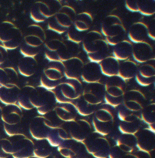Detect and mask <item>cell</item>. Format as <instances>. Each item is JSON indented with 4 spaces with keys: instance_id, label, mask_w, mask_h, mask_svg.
I'll return each mask as SVG.
<instances>
[{
    "instance_id": "19",
    "label": "cell",
    "mask_w": 155,
    "mask_h": 158,
    "mask_svg": "<svg viewBox=\"0 0 155 158\" xmlns=\"http://www.w3.org/2000/svg\"><path fill=\"white\" fill-rule=\"evenodd\" d=\"M137 63L143 64L155 59L153 48L146 42L137 43L133 45V55Z\"/></svg>"
},
{
    "instance_id": "11",
    "label": "cell",
    "mask_w": 155,
    "mask_h": 158,
    "mask_svg": "<svg viewBox=\"0 0 155 158\" xmlns=\"http://www.w3.org/2000/svg\"><path fill=\"white\" fill-rule=\"evenodd\" d=\"M105 85L100 82L87 84L83 88L82 96L89 104L97 106L105 99Z\"/></svg>"
},
{
    "instance_id": "37",
    "label": "cell",
    "mask_w": 155,
    "mask_h": 158,
    "mask_svg": "<svg viewBox=\"0 0 155 158\" xmlns=\"http://www.w3.org/2000/svg\"><path fill=\"white\" fill-rule=\"evenodd\" d=\"M118 112V117L120 120L125 122H133L141 120V112H134L128 110L122 104Z\"/></svg>"
},
{
    "instance_id": "15",
    "label": "cell",
    "mask_w": 155,
    "mask_h": 158,
    "mask_svg": "<svg viewBox=\"0 0 155 158\" xmlns=\"http://www.w3.org/2000/svg\"><path fill=\"white\" fill-rule=\"evenodd\" d=\"M137 149L150 153L155 149V132L150 128L140 130L136 134Z\"/></svg>"
},
{
    "instance_id": "21",
    "label": "cell",
    "mask_w": 155,
    "mask_h": 158,
    "mask_svg": "<svg viewBox=\"0 0 155 158\" xmlns=\"http://www.w3.org/2000/svg\"><path fill=\"white\" fill-rule=\"evenodd\" d=\"M51 130L46 125L43 115L35 117L30 123V133L36 140L47 139Z\"/></svg>"
},
{
    "instance_id": "47",
    "label": "cell",
    "mask_w": 155,
    "mask_h": 158,
    "mask_svg": "<svg viewBox=\"0 0 155 158\" xmlns=\"http://www.w3.org/2000/svg\"><path fill=\"white\" fill-rule=\"evenodd\" d=\"M22 32L10 41L2 43V45L6 50H13L17 48L22 43Z\"/></svg>"
},
{
    "instance_id": "25",
    "label": "cell",
    "mask_w": 155,
    "mask_h": 158,
    "mask_svg": "<svg viewBox=\"0 0 155 158\" xmlns=\"http://www.w3.org/2000/svg\"><path fill=\"white\" fill-rule=\"evenodd\" d=\"M138 67L136 61L129 59L124 60L120 64L118 76L127 82L135 77Z\"/></svg>"
},
{
    "instance_id": "29",
    "label": "cell",
    "mask_w": 155,
    "mask_h": 158,
    "mask_svg": "<svg viewBox=\"0 0 155 158\" xmlns=\"http://www.w3.org/2000/svg\"><path fill=\"white\" fill-rule=\"evenodd\" d=\"M21 88L18 85L11 88L0 89V101L5 104H17Z\"/></svg>"
},
{
    "instance_id": "7",
    "label": "cell",
    "mask_w": 155,
    "mask_h": 158,
    "mask_svg": "<svg viewBox=\"0 0 155 158\" xmlns=\"http://www.w3.org/2000/svg\"><path fill=\"white\" fill-rule=\"evenodd\" d=\"M104 85L105 103L114 108L121 105L127 89L126 82L117 76L109 77Z\"/></svg>"
},
{
    "instance_id": "41",
    "label": "cell",
    "mask_w": 155,
    "mask_h": 158,
    "mask_svg": "<svg viewBox=\"0 0 155 158\" xmlns=\"http://www.w3.org/2000/svg\"><path fill=\"white\" fill-rule=\"evenodd\" d=\"M67 37L68 41L79 44L82 43L87 32L77 30L73 25L67 31Z\"/></svg>"
},
{
    "instance_id": "13",
    "label": "cell",
    "mask_w": 155,
    "mask_h": 158,
    "mask_svg": "<svg viewBox=\"0 0 155 158\" xmlns=\"http://www.w3.org/2000/svg\"><path fill=\"white\" fill-rule=\"evenodd\" d=\"M58 152L67 158H86L88 153L83 143L72 139L64 141L58 146Z\"/></svg>"
},
{
    "instance_id": "40",
    "label": "cell",
    "mask_w": 155,
    "mask_h": 158,
    "mask_svg": "<svg viewBox=\"0 0 155 158\" xmlns=\"http://www.w3.org/2000/svg\"><path fill=\"white\" fill-rule=\"evenodd\" d=\"M138 9L144 16H153L155 13V1H138Z\"/></svg>"
},
{
    "instance_id": "38",
    "label": "cell",
    "mask_w": 155,
    "mask_h": 158,
    "mask_svg": "<svg viewBox=\"0 0 155 158\" xmlns=\"http://www.w3.org/2000/svg\"><path fill=\"white\" fill-rule=\"evenodd\" d=\"M141 120H137L133 122L121 121L119 125V130L122 134L136 135L141 130Z\"/></svg>"
},
{
    "instance_id": "5",
    "label": "cell",
    "mask_w": 155,
    "mask_h": 158,
    "mask_svg": "<svg viewBox=\"0 0 155 158\" xmlns=\"http://www.w3.org/2000/svg\"><path fill=\"white\" fill-rule=\"evenodd\" d=\"M76 14L72 6L62 5L54 16L49 19L48 28L58 34H63L73 24Z\"/></svg>"
},
{
    "instance_id": "50",
    "label": "cell",
    "mask_w": 155,
    "mask_h": 158,
    "mask_svg": "<svg viewBox=\"0 0 155 158\" xmlns=\"http://www.w3.org/2000/svg\"><path fill=\"white\" fill-rule=\"evenodd\" d=\"M30 13L31 18L36 23H42L47 20L39 11L36 3L32 5Z\"/></svg>"
},
{
    "instance_id": "3",
    "label": "cell",
    "mask_w": 155,
    "mask_h": 158,
    "mask_svg": "<svg viewBox=\"0 0 155 158\" xmlns=\"http://www.w3.org/2000/svg\"><path fill=\"white\" fill-rule=\"evenodd\" d=\"M115 112L114 108L106 103L96 109L92 121L95 132L103 136L110 134L114 125Z\"/></svg>"
},
{
    "instance_id": "28",
    "label": "cell",
    "mask_w": 155,
    "mask_h": 158,
    "mask_svg": "<svg viewBox=\"0 0 155 158\" xmlns=\"http://www.w3.org/2000/svg\"><path fill=\"white\" fill-rule=\"evenodd\" d=\"M21 32L19 29L11 22H3L0 24V41L2 43L8 42Z\"/></svg>"
},
{
    "instance_id": "35",
    "label": "cell",
    "mask_w": 155,
    "mask_h": 158,
    "mask_svg": "<svg viewBox=\"0 0 155 158\" xmlns=\"http://www.w3.org/2000/svg\"><path fill=\"white\" fill-rule=\"evenodd\" d=\"M155 103L146 105L141 111V120L149 125V128L155 131Z\"/></svg>"
},
{
    "instance_id": "56",
    "label": "cell",
    "mask_w": 155,
    "mask_h": 158,
    "mask_svg": "<svg viewBox=\"0 0 155 158\" xmlns=\"http://www.w3.org/2000/svg\"><path fill=\"white\" fill-rule=\"evenodd\" d=\"M7 56V50L2 45H0V66L5 63Z\"/></svg>"
},
{
    "instance_id": "12",
    "label": "cell",
    "mask_w": 155,
    "mask_h": 158,
    "mask_svg": "<svg viewBox=\"0 0 155 158\" xmlns=\"http://www.w3.org/2000/svg\"><path fill=\"white\" fill-rule=\"evenodd\" d=\"M92 125L85 118H79L69 123V131L71 139L83 143L91 135Z\"/></svg>"
},
{
    "instance_id": "34",
    "label": "cell",
    "mask_w": 155,
    "mask_h": 158,
    "mask_svg": "<svg viewBox=\"0 0 155 158\" xmlns=\"http://www.w3.org/2000/svg\"><path fill=\"white\" fill-rule=\"evenodd\" d=\"M34 86L31 85H26L20 89L18 98V105L21 108L26 110H31L34 109V107L31 105L29 100V96Z\"/></svg>"
},
{
    "instance_id": "45",
    "label": "cell",
    "mask_w": 155,
    "mask_h": 158,
    "mask_svg": "<svg viewBox=\"0 0 155 158\" xmlns=\"http://www.w3.org/2000/svg\"><path fill=\"white\" fill-rule=\"evenodd\" d=\"M20 52L24 56L35 57L39 52V48L28 45L24 42L22 43Z\"/></svg>"
},
{
    "instance_id": "55",
    "label": "cell",
    "mask_w": 155,
    "mask_h": 158,
    "mask_svg": "<svg viewBox=\"0 0 155 158\" xmlns=\"http://www.w3.org/2000/svg\"><path fill=\"white\" fill-rule=\"evenodd\" d=\"M45 55L46 58L50 62H60L58 55L55 52L51 51L46 49Z\"/></svg>"
},
{
    "instance_id": "24",
    "label": "cell",
    "mask_w": 155,
    "mask_h": 158,
    "mask_svg": "<svg viewBox=\"0 0 155 158\" xmlns=\"http://www.w3.org/2000/svg\"><path fill=\"white\" fill-rule=\"evenodd\" d=\"M54 110L59 118L64 122H71L75 120L78 114L72 103H58Z\"/></svg>"
},
{
    "instance_id": "1",
    "label": "cell",
    "mask_w": 155,
    "mask_h": 158,
    "mask_svg": "<svg viewBox=\"0 0 155 158\" xmlns=\"http://www.w3.org/2000/svg\"><path fill=\"white\" fill-rule=\"evenodd\" d=\"M82 43L83 49L92 62L100 63L108 55L109 45L98 31H88Z\"/></svg>"
},
{
    "instance_id": "26",
    "label": "cell",
    "mask_w": 155,
    "mask_h": 158,
    "mask_svg": "<svg viewBox=\"0 0 155 158\" xmlns=\"http://www.w3.org/2000/svg\"><path fill=\"white\" fill-rule=\"evenodd\" d=\"M119 60L113 56H108L99 63L102 74L108 77L117 76L119 69Z\"/></svg>"
},
{
    "instance_id": "6",
    "label": "cell",
    "mask_w": 155,
    "mask_h": 158,
    "mask_svg": "<svg viewBox=\"0 0 155 158\" xmlns=\"http://www.w3.org/2000/svg\"><path fill=\"white\" fill-rule=\"evenodd\" d=\"M83 86L79 79L63 81L53 90L58 103H72L82 96Z\"/></svg>"
},
{
    "instance_id": "32",
    "label": "cell",
    "mask_w": 155,
    "mask_h": 158,
    "mask_svg": "<svg viewBox=\"0 0 155 158\" xmlns=\"http://www.w3.org/2000/svg\"><path fill=\"white\" fill-rule=\"evenodd\" d=\"M93 21L92 15L89 12L83 11L76 14L73 25L79 31L88 32L92 24Z\"/></svg>"
},
{
    "instance_id": "59",
    "label": "cell",
    "mask_w": 155,
    "mask_h": 158,
    "mask_svg": "<svg viewBox=\"0 0 155 158\" xmlns=\"http://www.w3.org/2000/svg\"><path fill=\"white\" fill-rule=\"evenodd\" d=\"M27 158H38L37 157L35 156H32L30 157Z\"/></svg>"
},
{
    "instance_id": "17",
    "label": "cell",
    "mask_w": 155,
    "mask_h": 158,
    "mask_svg": "<svg viewBox=\"0 0 155 158\" xmlns=\"http://www.w3.org/2000/svg\"><path fill=\"white\" fill-rule=\"evenodd\" d=\"M46 34L44 29L39 25L32 24L28 27L24 42L28 45L39 48L45 42Z\"/></svg>"
},
{
    "instance_id": "10",
    "label": "cell",
    "mask_w": 155,
    "mask_h": 158,
    "mask_svg": "<svg viewBox=\"0 0 155 158\" xmlns=\"http://www.w3.org/2000/svg\"><path fill=\"white\" fill-rule=\"evenodd\" d=\"M146 95L139 89L126 90L123 98L122 105L128 110L141 112L146 106Z\"/></svg>"
},
{
    "instance_id": "22",
    "label": "cell",
    "mask_w": 155,
    "mask_h": 158,
    "mask_svg": "<svg viewBox=\"0 0 155 158\" xmlns=\"http://www.w3.org/2000/svg\"><path fill=\"white\" fill-rule=\"evenodd\" d=\"M22 117V110L18 104H8L2 107V120L4 123L18 124L21 123Z\"/></svg>"
},
{
    "instance_id": "36",
    "label": "cell",
    "mask_w": 155,
    "mask_h": 158,
    "mask_svg": "<svg viewBox=\"0 0 155 158\" xmlns=\"http://www.w3.org/2000/svg\"><path fill=\"white\" fill-rule=\"evenodd\" d=\"M77 113L82 116H88L93 114L96 110V106L89 104L82 98V96L72 102Z\"/></svg>"
},
{
    "instance_id": "51",
    "label": "cell",
    "mask_w": 155,
    "mask_h": 158,
    "mask_svg": "<svg viewBox=\"0 0 155 158\" xmlns=\"http://www.w3.org/2000/svg\"><path fill=\"white\" fill-rule=\"evenodd\" d=\"M127 153H125L120 149L117 145H115L111 147L109 153V158H127Z\"/></svg>"
},
{
    "instance_id": "30",
    "label": "cell",
    "mask_w": 155,
    "mask_h": 158,
    "mask_svg": "<svg viewBox=\"0 0 155 158\" xmlns=\"http://www.w3.org/2000/svg\"><path fill=\"white\" fill-rule=\"evenodd\" d=\"M37 66V61L35 57L23 56L19 61L18 69L20 74L28 77L35 74Z\"/></svg>"
},
{
    "instance_id": "33",
    "label": "cell",
    "mask_w": 155,
    "mask_h": 158,
    "mask_svg": "<svg viewBox=\"0 0 155 158\" xmlns=\"http://www.w3.org/2000/svg\"><path fill=\"white\" fill-rule=\"evenodd\" d=\"M52 147L47 139L37 140L34 144V156L38 158H47L52 153Z\"/></svg>"
},
{
    "instance_id": "44",
    "label": "cell",
    "mask_w": 155,
    "mask_h": 158,
    "mask_svg": "<svg viewBox=\"0 0 155 158\" xmlns=\"http://www.w3.org/2000/svg\"><path fill=\"white\" fill-rule=\"evenodd\" d=\"M35 3L37 4L39 11L46 19H49L54 16L55 12L57 11L52 9L51 6L46 2L39 1Z\"/></svg>"
},
{
    "instance_id": "27",
    "label": "cell",
    "mask_w": 155,
    "mask_h": 158,
    "mask_svg": "<svg viewBox=\"0 0 155 158\" xmlns=\"http://www.w3.org/2000/svg\"><path fill=\"white\" fill-rule=\"evenodd\" d=\"M133 47L132 42L125 39L114 46L113 56L119 61L128 60L133 55Z\"/></svg>"
},
{
    "instance_id": "48",
    "label": "cell",
    "mask_w": 155,
    "mask_h": 158,
    "mask_svg": "<svg viewBox=\"0 0 155 158\" xmlns=\"http://www.w3.org/2000/svg\"><path fill=\"white\" fill-rule=\"evenodd\" d=\"M5 68L9 77V83L6 88H11L18 85L19 77L17 71L12 67H6Z\"/></svg>"
},
{
    "instance_id": "43",
    "label": "cell",
    "mask_w": 155,
    "mask_h": 158,
    "mask_svg": "<svg viewBox=\"0 0 155 158\" xmlns=\"http://www.w3.org/2000/svg\"><path fill=\"white\" fill-rule=\"evenodd\" d=\"M12 142L7 139H0V158H7L12 154Z\"/></svg>"
},
{
    "instance_id": "60",
    "label": "cell",
    "mask_w": 155,
    "mask_h": 158,
    "mask_svg": "<svg viewBox=\"0 0 155 158\" xmlns=\"http://www.w3.org/2000/svg\"><path fill=\"white\" fill-rule=\"evenodd\" d=\"M1 134H0V139H1Z\"/></svg>"
},
{
    "instance_id": "8",
    "label": "cell",
    "mask_w": 155,
    "mask_h": 158,
    "mask_svg": "<svg viewBox=\"0 0 155 158\" xmlns=\"http://www.w3.org/2000/svg\"><path fill=\"white\" fill-rule=\"evenodd\" d=\"M64 67L61 62H50L44 69L40 79V86L53 90L64 81Z\"/></svg>"
},
{
    "instance_id": "42",
    "label": "cell",
    "mask_w": 155,
    "mask_h": 158,
    "mask_svg": "<svg viewBox=\"0 0 155 158\" xmlns=\"http://www.w3.org/2000/svg\"><path fill=\"white\" fill-rule=\"evenodd\" d=\"M3 126L5 131L9 136L24 135L21 123L16 124H8L4 123Z\"/></svg>"
},
{
    "instance_id": "57",
    "label": "cell",
    "mask_w": 155,
    "mask_h": 158,
    "mask_svg": "<svg viewBox=\"0 0 155 158\" xmlns=\"http://www.w3.org/2000/svg\"><path fill=\"white\" fill-rule=\"evenodd\" d=\"M54 158H67L61 155L59 152H57L54 155Z\"/></svg>"
},
{
    "instance_id": "39",
    "label": "cell",
    "mask_w": 155,
    "mask_h": 158,
    "mask_svg": "<svg viewBox=\"0 0 155 158\" xmlns=\"http://www.w3.org/2000/svg\"><path fill=\"white\" fill-rule=\"evenodd\" d=\"M43 116L46 125L51 130L60 128L65 123L58 118L54 110Z\"/></svg>"
},
{
    "instance_id": "52",
    "label": "cell",
    "mask_w": 155,
    "mask_h": 158,
    "mask_svg": "<svg viewBox=\"0 0 155 158\" xmlns=\"http://www.w3.org/2000/svg\"><path fill=\"white\" fill-rule=\"evenodd\" d=\"M9 83V77L5 68L0 67V89L7 87Z\"/></svg>"
},
{
    "instance_id": "54",
    "label": "cell",
    "mask_w": 155,
    "mask_h": 158,
    "mask_svg": "<svg viewBox=\"0 0 155 158\" xmlns=\"http://www.w3.org/2000/svg\"><path fill=\"white\" fill-rule=\"evenodd\" d=\"M126 8L132 12H138V1L127 0L125 1Z\"/></svg>"
},
{
    "instance_id": "9",
    "label": "cell",
    "mask_w": 155,
    "mask_h": 158,
    "mask_svg": "<svg viewBox=\"0 0 155 158\" xmlns=\"http://www.w3.org/2000/svg\"><path fill=\"white\" fill-rule=\"evenodd\" d=\"M88 153L95 158H107L111 146L105 136L94 132L83 142Z\"/></svg>"
},
{
    "instance_id": "53",
    "label": "cell",
    "mask_w": 155,
    "mask_h": 158,
    "mask_svg": "<svg viewBox=\"0 0 155 158\" xmlns=\"http://www.w3.org/2000/svg\"><path fill=\"white\" fill-rule=\"evenodd\" d=\"M127 158H152L150 153H146L139 149L127 154Z\"/></svg>"
},
{
    "instance_id": "23",
    "label": "cell",
    "mask_w": 155,
    "mask_h": 158,
    "mask_svg": "<svg viewBox=\"0 0 155 158\" xmlns=\"http://www.w3.org/2000/svg\"><path fill=\"white\" fill-rule=\"evenodd\" d=\"M128 36L130 41L134 44L146 42L149 38L148 25L142 22L133 23L129 29Z\"/></svg>"
},
{
    "instance_id": "46",
    "label": "cell",
    "mask_w": 155,
    "mask_h": 158,
    "mask_svg": "<svg viewBox=\"0 0 155 158\" xmlns=\"http://www.w3.org/2000/svg\"><path fill=\"white\" fill-rule=\"evenodd\" d=\"M47 139L53 147H58L64 141L60 138L57 129L51 130Z\"/></svg>"
},
{
    "instance_id": "4",
    "label": "cell",
    "mask_w": 155,
    "mask_h": 158,
    "mask_svg": "<svg viewBox=\"0 0 155 158\" xmlns=\"http://www.w3.org/2000/svg\"><path fill=\"white\" fill-rule=\"evenodd\" d=\"M30 102L41 115H44L54 110L57 102L53 91L41 86L33 88L29 96Z\"/></svg>"
},
{
    "instance_id": "2",
    "label": "cell",
    "mask_w": 155,
    "mask_h": 158,
    "mask_svg": "<svg viewBox=\"0 0 155 158\" xmlns=\"http://www.w3.org/2000/svg\"><path fill=\"white\" fill-rule=\"evenodd\" d=\"M101 33L109 45L114 46L125 40L127 30L120 17L115 14L108 15L103 19Z\"/></svg>"
},
{
    "instance_id": "18",
    "label": "cell",
    "mask_w": 155,
    "mask_h": 158,
    "mask_svg": "<svg viewBox=\"0 0 155 158\" xmlns=\"http://www.w3.org/2000/svg\"><path fill=\"white\" fill-rule=\"evenodd\" d=\"M64 67V75L68 79H79L85 64L83 59L75 56L62 62Z\"/></svg>"
},
{
    "instance_id": "16",
    "label": "cell",
    "mask_w": 155,
    "mask_h": 158,
    "mask_svg": "<svg viewBox=\"0 0 155 158\" xmlns=\"http://www.w3.org/2000/svg\"><path fill=\"white\" fill-rule=\"evenodd\" d=\"M141 64L139 66L135 76L137 83L143 87L150 86L154 82L155 67L153 60Z\"/></svg>"
},
{
    "instance_id": "31",
    "label": "cell",
    "mask_w": 155,
    "mask_h": 158,
    "mask_svg": "<svg viewBox=\"0 0 155 158\" xmlns=\"http://www.w3.org/2000/svg\"><path fill=\"white\" fill-rule=\"evenodd\" d=\"M116 145L127 154L132 153L137 149L135 135L121 134L116 140Z\"/></svg>"
},
{
    "instance_id": "49",
    "label": "cell",
    "mask_w": 155,
    "mask_h": 158,
    "mask_svg": "<svg viewBox=\"0 0 155 158\" xmlns=\"http://www.w3.org/2000/svg\"><path fill=\"white\" fill-rule=\"evenodd\" d=\"M63 43L64 41L63 40L57 38H54L46 42L45 45L46 49L51 51L55 52L57 53V51L60 48V47L62 46Z\"/></svg>"
},
{
    "instance_id": "20",
    "label": "cell",
    "mask_w": 155,
    "mask_h": 158,
    "mask_svg": "<svg viewBox=\"0 0 155 158\" xmlns=\"http://www.w3.org/2000/svg\"><path fill=\"white\" fill-rule=\"evenodd\" d=\"M102 75L99 63L90 61L84 64L81 78L87 84L98 83L100 82Z\"/></svg>"
},
{
    "instance_id": "14",
    "label": "cell",
    "mask_w": 155,
    "mask_h": 158,
    "mask_svg": "<svg viewBox=\"0 0 155 158\" xmlns=\"http://www.w3.org/2000/svg\"><path fill=\"white\" fill-rule=\"evenodd\" d=\"M11 156L14 158H27L34 156V142L26 136L12 142Z\"/></svg>"
},
{
    "instance_id": "58",
    "label": "cell",
    "mask_w": 155,
    "mask_h": 158,
    "mask_svg": "<svg viewBox=\"0 0 155 158\" xmlns=\"http://www.w3.org/2000/svg\"><path fill=\"white\" fill-rule=\"evenodd\" d=\"M0 102H1V101H0ZM2 107L1 104H0V121L2 120Z\"/></svg>"
}]
</instances>
